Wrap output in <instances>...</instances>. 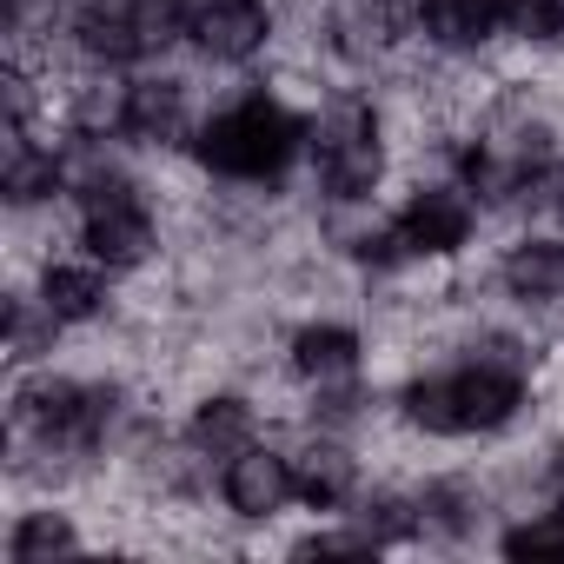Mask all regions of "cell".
<instances>
[{
    "instance_id": "6da1fadb",
    "label": "cell",
    "mask_w": 564,
    "mask_h": 564,
    "mask_svg": "<svg viewBox=\"0 0 564 564\" xmlns=\"http://www.w3.org/2000/svg\"><path fill=\"white\" fill-rule=\"evenodd\" d=\"M531 386H524V366L518 359H471L458 372H432V379H412L405 386V425L432 432V438H471V432H505L518 412H524Z\"/></svg>"
},
{
    "instance_id": "7a4b0ae2",
    "label": "cell",
    "mask_w": 564,
    "mask_h": 564,
    "mask_svg": "<svg viewBox=\"0 0 564 564\" xmlns=\"http://www.w3.org/2000/svg\"><path fill=\"white\" fill-rule=\"evenodd\" d=\"M313 147V127L279 107L272 94H246L232 100L226 113H213L199 133H193V160L219 180H246V186H265V180H286V166Z\"/></svg>"
},
{
    "instance_id": "3957f363",
    "label": "cell",
    "mask_w": 564,
    "mask_h": 564,
    "mask_svg": "<svg viewBox=\"0 0 564 564\" xmlns=\"http://www.w3.org/2000/svg\"><path fill=\"white\" fill-rule=\"evenodd\" d=\"M306 127H313V160H319L326 199H339V206L372 199L379 180H386V140H379L372 100H352V94L346 100H326Z\"/></svg>"
},
{
    "instance_id": "277c9868",
    "label": "cell",
    "mask_w": 564,
    "mask_h": 564,
    "mask_svg": "<svg viewBox=\"0 0 564 564\" xmlns=\"http://www.w3.org/2000/svg\"><path fill=\"white\" fill-rule=\"evenodd\" d=\"M186 0H74V34L94 61H153L186 41Z\"/></svg>"
},
{
    "instance_id": "5b68a950",
    "label": "cell",
    "mask_w": 564,
    "mask_h": 564,
    "mask_svg": "<svg viewBox=\"0 0 564 564\" xmlns=\"http://www.w3.org/2000/svg\"><path fill=\"white\" fill-rule=\"evenodd\" d=\"M80 252L100 259L107 272L147 265V252H153V206L140 199L133 180L107 173V180L80 186Z\"/></svg>"
},
{
    "instance_id": "8992f818",
    "label": "cell",
    "mask_w": 564,
    "mask_h": 564,
    "mask_svg": "<svg viewBox=\"0 0 564 564\" xmlns=\"http://www.w3.org/2000/svg\"><path fill=\"white\" fill-rule=\"evenodd\" d=\"M219 498H226L232 518H252V524L279 518L286 505H300L293 458H279L272 445H246V452H232L226 471H219Z\"/></svg>"
},
{
    "instance_id": "52a82bcc",
    "label": "cell",
    "mask_w": 564,
    "mask_h": 564,
    "mask_svg": "<svg viewBox=\"0 0 564 564\" xmlns=\"http://www.w3.org/2000/svg\"><path fill=\"white\" fill-rule=\"evenodd\" d=\"M392 226L405 232L412 259H452V252H465V246H471L478 213H471L465 186H419V193L399 206V219H392Z\"/></svg>"
},
{
    "instance_id": "ba28073f",
    "label": "cell",
    "mask_w": 564,
    "mask_h": 564,
    "mask_svg": "<svg viewBox=\"0 0 564 564\" xmlns=\"http://www.w3.org/2000/svg\"><path fill=\"white\" fill-rule=\"evenodd\" d=\"M186 41L213 61H252L272 41V8L265 0H193Z\"/></svg>"
},
{
    "instance_id": "9c48e42d",
    "label": "cell",
    "mask_w": 564,
    "mask_h": 564,
    "mask_svg": "<svg viewBox=\"0 0 564 564\" xmlns=\"http://www.w3.org/2000/svg\"><path fill=\"white\" fill-rule=\"evenodd\" d=\"M113 127H120L133 147H173V140L186 133V87H180V80H160V74L120 87Z\"/></svg>"
},
{
    "instance_id": "30bf717a",
    "label": "cell",
    "mask_w": 564,
    "mask_h": 564,
    "mask_svg": "<svg viewBox=\"0 0 564 564\" xmlns=\"http://www.w3.org/2000/svg\"><path fill=\"white\" fill-rule=\"evenodd\" d=\"M359 359H366V346H359V333L352 326H339V319H313V326H300L293 333V346H286V366H293V379H306V386H346L352 372H359Z\"/></svg>"
},
{
    "instance_id": "8fae6325",
    "label": "cell",
    "mask_w": 564,
    "mask_h": 564,
    "mask_svg": "<svg viewBox=\"0 0 564 564\" xmlns=\"http://www.w3.org/2000/svg\"><path fill=\"white\" fill-rule=\"evenodd\" d=\"M186 445H193L199 458H232V452L259 445V412H252V399H239V392L199 399L193 419H186Z\"/></svg>"
},
{
    "instance_id": "7c38bea8",
    "label": "cell",
    "mask_w": 564,
    "mask_h": 564,
    "mask_svg": "<svg viewBox=\"0 0 564 564\" xmlns=\"http://www.w3.org/2000/svg\"><path fill=\"white\" fill-rule=\"evenodd\" d=\"M498 279H505V293L524 300V306H551V300H564V239L524 232V239L505 252Z\"/></svg>"
},
{
    "instance_id": "4fadbf2b",
    "label": "cell",
    "mask_w": 564,
    "mask_h": 564,
    "mask_svg": "<svg viewBox=\"0 0 564 564\" xmlns=\"http://www.w3.org/2000/svg\"><path fill=\"white\" fill-rule=\"evenodd\" d=\"M293 485H300V505L306 511H339V505L359 498V458L346 445L319 438V445H306L293 458Z\"/></svg>"
},
{
    "instance_id": "5bb4252c",
    "label": "cell",
    "mask_w": 564,
    "mask_h": 564,
    "mask_svg": "<svg viewBox=\"0 0 564 564\" xmlns=\"http://www.w3.org/2000/svg\"><path fill=\"white\" fill-rule=\"evenodd\" d=\"M107 306V265L100 259H61L41 272V313L54 326H80Z\"/></svg>"
},
{
    "instance_id": "9a60e30c",
    "label": "cell",
    "mask_w": 564,
    "mask_h": 564,
    "mask_svg": "<svg viewBox=\"0 0 564 564\" xmlns=\"http://www.w3.org/2000/svg\"><path fill=\"white\" fill-rule=\"evenodd\" d=\"M0 186H8L14 206H41V199H54V193L67 186V160L14 127V147H8V173H0Z\"/></svg>"
},
{
    "instance_id": "2e32d148",
    "label": "cell",
    "mask_w": 564,
    "mask_h": 564,
    "mask_svg": "<svg viewBox=\"0 0 564 564\" xmlns=\"http://www.w3.org/2000/svg\"><path fill=\"white\" fill-rule=\"evenodd\" d=\"M412 28H419L425 47H438V54H471V47L491 41L485 21L471 14V0H412Z\"/></svg>"
},
{
    "instance_id": "e0dca14e",
    "label": "cell",
    "mask_w": 564,
    "mask_h": 564,
    "mask_svg": "<svg viewBox=\"0 0 564 564\" xmlns=\"http://www.w3.org/2000/svg\"><path fill=\"white\" fill-rule=\"evenodd\" d=\"M61 551H80V531L67 524V511H28L8 538L14 564H41V557H61Z\"/></svg>"
},
{
    "instance_id": "ac0fdd59",
    "label": "cell",
    "mask_w": 564,
    "mask_h": 564,
    "mask_svg": "<svg viewBox=\"0 0 564 564\" xmlns=\"http://www.w3.org/2000/svg\"><path fill=\"white\" fill-rule=\"evenodd\" d=\"M505 551H511V557H564V505H557V511H538V518H524V524H511V531H505Z\"/></svg>"
},
{
    "instance_id": "d6986e66",
    "label": "cell",
    "mask_w": 564,
    "mask_h": 564,
    "mask_svg": "<svg viewBox=\"0 0 564 564\" xmlns=\"http://www.w3.org/2000/svg\"><path fill=\"white\" fill-rule=\"evenodd\" d=\"M505 34L524 41V47H557L564 41V0H518V14H511Z\"/></svg>"
},
{
    "instance_id": "ffe728a7",
    "label": "cell",
    "mask_w": 564,
    "mask_h": 564,
    "mask_svg": "<svg viewBox=\"0 0 564 564\" xmlns=\"http://www.w3.org/2000/svg\"><path fill=\"white\" fill-rule=\"evenodd\" d=\"M471 14L485 21V34H505L511 14H518V0H471Z\"/></svg>"
},
{
    "instance_id": "44dd1931",
    "label": "cell",
    "mask_w": 564,
    "mask_h": 564,
    "mask_svg": "<svg viewBox=\"0 0 564 564\" xmlns=\"http://www.w3.org/2000/svg\"><path fill=\"white\" fill-rule=\"evenodd\" d=\"M544 478H551V498H557V505H564V452H557V458H551V471H544Z\"/></svg>"
},
{
    "instance_id": "7402d4cb",
    "label": "cell",
    "mask_w": 564,
    "mask_h": 564,
    "mask_svg": "<svg viewBox=\"0 0 564 564\" xmlns=\"http://www.w3.org/2000/svg\"><path fill=\"white\" fill-rule=\"evenodd\" d=\"M557 213H564V180H557Z\"/></svg>"
}]
</instances>
